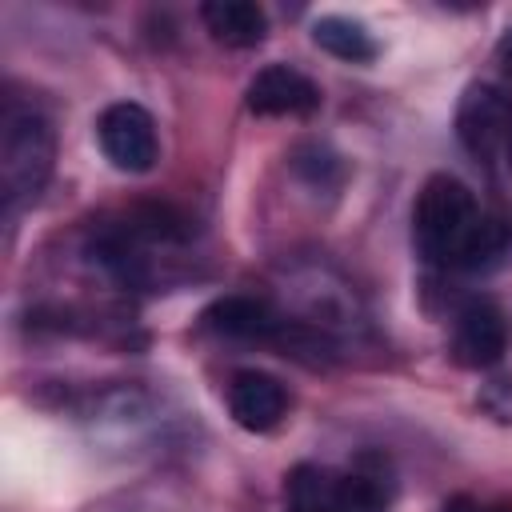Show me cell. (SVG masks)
Listing matches in <instances>:
<instances>
[{
    "instance_id": "cell-6",
    "label": "cell",
    "mask_w": 512,
    "mask_h": 512,
    "mask_svg": "<svg viewBox=\"0 0 512 512\" xmlns=\"http://www.w3.org/2000/svg\"><path fill=\"white\" fill-rule=\"evenodd\" d=\"M244 104L256 116H312L320 108V88L292 64H268L252 76Z\"/></svg>"
},
{
    "instance_id": "cell-4",
    "label": "cell",
    "mask_w": 512,
    "mask_h": 512,
    "mask_svg": "<svg viewBox=\"0 0 512 512\" xmlns=\"http://www.w3.org/2000/svg\"><path fill=\"white\" fill-rule=\"evenodd\" d=\"M96 136H100V148L104 156L120 168V172H148L160 156V144H156V124L152 116L132 104V100H120V104H108L96 120Z\"/></svg>"
},
{
    "instance_id": "cell-8",
    "label": "cell",
    "mask_w": 512,
    "mask_h": 512,
    "mask_svg": "<svg viewBox=\"0 0 512 512\" xmlns=\"http://www.w3.org/2000/svg\"><path fill=\"white\" fill-rule=\"evenodd\" d=\"M204 328L232 340H276L284 320L256 296H224L204 312Z\"/></svg>"
},
{
    "instance_id": "cell-9",
    "label": "cell",
    "mask_w": 512,
    "mask_h": 512,
    "mask_svg": "<svg viewBox=\"0 0 512 512\" xmlns=\"http://www.w3.org/2000/svg\"><path fill=\"white\" fill-rule=\"evenodd\" d=\"M200 20L212 32V40L228 48H256L268 32V16L252 0H208L200 8Z\"/></svg>"
},
{
    "instance_id": "cell-11",
    "label": "cell",
    "mask_w": 512,
    "mask_h": 512,
    "mask_svg": "<svg viewBox=\"0 0 512 512\" xmlns=\"http://www.w3.org/2000/svg\"><path fill=\"white\" fill-rule=\"evenodd\" d=\"M336 512H388V484L372 472H344L332 480Z\"/></svg>"
},
{
    "instance_id": "cell-12",
    "label": "cell",
    "mask_w": 512,
    "mask_h": 512,
    "mask_svg": "<svg viewBox=\"0 0 512 512\" xmlns=\"http://www.w3.org/2000/svg\"><path fill=\"white\" fill-rule=\"evenodd\" d=\"M332 472L300 464L288 476V512H336L332 504Z\"/></svg>"
},
{
    "instance_id": "cell-3",
    "label": "cell",
    "mask_w": 512,
    "mask_h": 512,
    "mask_svg": "<svg viewBox=\"0 0 512 512\" xmlns=\"http://www.w3.org/2000/svg\"><path fill=\"white\" fill-rule=\"evenodd\" d=\"M456 136L488 176H512V96L472 84L456 108Z\"/></svg>"
},
{
    "instance_id": "cell-7",
    "label": "cell",
    "mask_w": 512,
    "mask_h": 512,
    "mask_svg": "<svg viewBox=\"0 0 512 512\" xmlns=\"http://www.w3.org/2000/svg\"><path fill=\"white\" fill-rule=\"evenodd\" d=\"M228 412L248 432H272L288 412V388L260 368H244L228 384Z\"/></svg>"
},
{
    "instance_id": "cell-5",
    "label": "cell",
    "mask_w": 512,
    "mask_h": 512,
    "mask_svg": "<svg viewBox=\"0 0 512 512\" xmlns=\"http://www.w3.org/2000/svg\"><path fill=\"white\" fill-rule=\"evenodd\" d=\"M504 348H508L504 312L484 296L468 300L452 320V360L460 368H476L480 372V368L500 364Z\"/></svg>"
},
{
    "instance_id": "cell-14",
    "label": "cell",
    "mask_w": 512,
    "mask_h": 512,
    "mask_svg": "<svg viewBox=\"0 0 512 512\" xmlns=\"http://www.w3.org/2000/svg\"><path fill=\"white\" fill-rule=\"evenodd\" d=\"M496 60H500V64L512 72V28L500 36V44H496Z\"/></svg>"
},
{
    "instance_id": "cell-2",
    "label": "cell",
    "mask_w": 512,
    "mask_h": 512,
    "mask_svg": "<svg viewBox=\"0 0 512 512\" xmlns=\"http://www.w3.org/2000/svg\"><path fill=\"white\" fill-rule=\"evenodd\" d=\"M52 160H56L52 124L36 108H12L0 132V188L8 212L40 196V188L52 176Z\"/></svg>"
},
{
    "instance_id": "cell-13",
    "label": "cell",
    "mask_w": 512,
    "mask_h": 512,
    "mask_svg": "<svg viewBox=\"0 0 512 512\" xmlns=\"http://www.w3.org/2000/svg\"><path fill=\"white\" fill-rule=\"evenodd\" d=\"M504 248H508V220L500 212H480L460 268H488L496 256H504Z\"/></svg>"
},
{
    "instance_id": "cell-15",
    "label": "cell",
    "mask_w": 512,
    "mask_h": 512,
    "mask_svg": "<svg viewBox=\"0 0 512 512\" xmlns=\"http://www.w3.org/2000/svg\"><path fill=\"white\" fill-rule=\"evenodd\" d=\"M444 512H484L476 500H468V496H456V500H448L444 504Z\"/></svg>"
},
{
    "instance_id": "cell-10",
    "label": "cell",
    "mask_w": 512,
    "mask_h": 512,
    "mask_svg": "<svg viewBox=\"0 0 512 512\" xmlns=\"http://www.w3.org/2000/svg\"><path fill=\"white\" fill-rule=\"evenodd\" d=\"M312 40L336 56V60H348V64H368L376 56V40L364 32V24L348 20V16H320L312 24Z\"/></svg>"
},
{
    "instance_id": "cell-1",
    "label": "cell",
    "mask_w": 512,
    "mask_h": 512,
    "mask_svg": "<svg viewBox=\"0 0 512 512\" xmlns=\"http://www.w3.org/2000/svg\"><path fill=\"white\" fill-rule=\"evenodd\" d=\"M476 220H480V208H476V196L468 192L464 180H456L448 172L428 176L424 188H420V196H416V208H412V240H416V252L428 264L460 268Z\"/></svg>"
}]
</instances>
